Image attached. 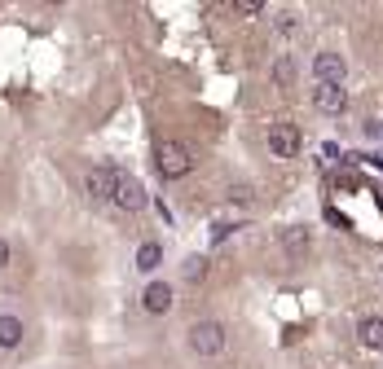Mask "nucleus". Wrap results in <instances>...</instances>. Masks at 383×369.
Masks as SVG:
<instances>
[{
	"label": "nucleus",
	"instance_id": "f257e3e1",
	"mask_svg": "<svg viewBox=\"0 0 383 369\" xmlns=\"http://www.w3.org/2000/svg\"><path fill=\"white\" fill-rule=\"evenodd\" d=\"M106 198H111L119 211H141V207H145L141 180H133L123 167H106Z\"/></svg>",
	"mask_w": 383,
	"mask_h": 369
},
{
	"label": "nucleus",
	"instance_id": "f03ea898",
	"mask_svg": "<svg viewBox=\"0 0 383 369\" xmlns=\"http://www.w3.org/2000/svg\"><path fill=\"white\" fill-rule=\"evenodd\" d=\"M155 158H159V172H163L168 180L185 176V172L194 167V158H190V145H185V141H172V137L155 145Z\"/></svg>",
	"mask_w": 383,
	"mask_h": 369
},
{
	"label": "nucleus",
	"instance_id": "7ed1b4c3",
	"mask_svg": "<svg viewBox=\"0 0 383 369\" xmlns=\"http://www.w3.org/2000/svg\"><path fill=\"white\" fill-rule=\"evenodd\" d=\"M269 154L273 158H295L304 150V137H300V128L295 123H269Z\"/></svg>",
	"mask_w": 383,
	"mask_h": 369
},
{
	"label": "nucleus",
	"instance_id": "20e7f679",
	"mask_svg": "<svg viewBox=\"0 0 383 369\" xmlns=\"http://www.w3.org/2000/svg\"><path fill=\"white\" fill-rule=\"evenodd\" d=\"M190 348H194L198 356H220V352H225V326H220V321H198V326L190 330Z\"/></svg>",
	"mask_w": 383,
	"mask_h": 369
},
{
	"label": "nucleus",
	"instance_id": "39448f33",
	"mask_svg": "<svg viewBox=\"0 0 383 369\" xmlns=\"http://www.w3.org/2000/svg\"><path fill=\"white\" fill-rule=\"evenodd\" d=\"M313 105H317L322 115H344L348 88H344V84H317V88H313Z\"/></svg>",
	"mask_w": 383,
	"mask_h": 369
},
{
	"label": "nucleus",
	"instance_id": "423d86ee",
	"mask_svg": "<svg viewBox=\"0 0 383 369\" xmlns=\"http://www.w3.org/2000/svg\"><path fill=\"white\" fill-rule=\"evenodd\" d=\"M313 75H317V84H344L348 66H344L339 53H317V58H313Z\"/></svg>",
	"mask_w": 383,
	"mask_h": 369
},
{
	"label": "nucleus",
	"instance_id": "0eeeda50",
	"mask_svg": "<svg viewBox=\"0 0 383 369\" xmlns=\"http://www.w3.org/2000/svg\"><path fill=\"white\" fill-rule=\"evenodd\" d=\"M141 303H145V312L163 316V312L172 308V286H163V281H150V286H145V295H141Z\"/></svg>",
	"mask_w": 383,
	"mask_h": 369
},
{
	"label": "nucleus",
	"instance_id": "6e6552de",
	"mask_svg": "<svg viewBox=\"0 0 383 369\" xmlns=\"http://www.w3.org/2000/svg\"><path fill=\"white\" fill-rule=\"evenodd\" d=\"M80 180H84V194H88V198H106V167L93 163V167L80 172Z\"/></svg>",
	"mask_w": 383,
	"mask_h": 369
},
{
	"label": "nucleus",
	"instance_id": "1a4fd4ad",
	"mask_svg": "<svg viewBox=\"0 0 383 369\" xmlns=\"http://www.w3.org/2000/svg\"><path fill=\"white\" fill-rule=\"evenodd\" d=\"M159 259H163V246H159V242H141V246H137V269H141V273H155Z\"/></svg>",
	"mask_w": 383,
	"mask_h": 369
},
{
	"label": "nucleus",
	"instance_id": "9d476101",
	"mask_svg": "<svg viewBox=\"0 0 383 369\" xmlns=\"http://www.w3.org/2000/svg\"><path fill=\"white\" fill-rule=\"evenodd\" d=\"M22 343V321L18 316H0V348H18Z\"/></svg>",
	"mask_w": 383,
	"mask_h": 369
},
{
	"label": "nucleus",
	"instance_id": "9b49d317",
	"mask_svg": "<svg viewBox=\"0 0 383 369\" xmlns=\"http://www.w3.org/2000/svg\"><path fill=\"white\" fill-rule=\"evenodd\" d=\"M362 343L366 348H383V316H366L362 321Z\"/></svg>",
	"mask_w": 383,
	"mask_h": 369
},
{
	"label": "nucleus",
	"instance_id": "f8f14e48",
	"mask_svg": "<svg viewBox=\"0 0 383 369\" xmlns=\"http://www.w3.org/2000/svg\"><path fill=\"white\" fill-rule=\"evenodd\" d=\"M291 79H295V62H291V53H282V58L273 62V84L277 88H291Z\"/></svg>",
	"mask_w": 383,
	"mask_h": 369
},
{
	"label": "nucleus",
	"instance_id": "ddd939ff",
	"mask_svg": "<svg viewBox=\"0 0 383 369\" xmlns=\"http://www.w3.org/2000/svg\"><path fill=\"white\" fill-rule=\"evenodd\" d=\"M282 246H287V251H304V246H309V229H304V224L282 229Z\"/></svg>",
	"mask_w": 383,
	"mask_h": 369
},
{
	"label": "nucleus",
	"instance_id": "4468645a",
	"mask_svg": "<svg viewBox=\"0 0 383 369\" xmlns=\"http://www.w3.org/2000/svg\"><path fill=\"white\" fill-rule=\"evenodd\" d=\"M185 277H190V281H203V277H208V259H203V255H190V259H185Z\"/></svg>",
	"mask_w": 383,
	"mask_h": 369
},
{
	"label": "nucleus",
	"instance_id": "2eb2a0df",
	"mask_svg": "<svg viewBox=\"0 0 383 369\" xmlns=\"http://www.w3.org/2000/svg\"><path fill=\"white\" fill-rule=\"evenodd\" d=\"M260 9H265L260 0H234V14H247V18H255Z\"/></svg>",
	"mask_w": 383,
	"mask_h": 369
},
{
	"label": "nucleus",
	"instance_id": "dca6fc26",
	"mask_svg": "<svg viewBox=\"0 0 383 369\" xmlns=\"http://www.w3.org/2000/svg\"><path fill=\"white\" fill-rule=\"evenodd\" d=\"M277 31L291 36V31H295V14H282V18H277Z\"/></svg>",
	"mask_w": 383,
	"mask_h": 369
},
{
	"label": "nucleus",
	"instance_id": "f3484780",
	"mask_svg": "<svg viewBox=\"0 0 383 369\" xmlns=\"http://www.w3.org/2000/svg\"><path fill=\"white\" fill-rule=\"evenodd\" d=\"M9 264V246H5V237H0V269Z\"/></svg>",
	"mask_w": 383,
	"mask_h": 369
}]
</instances>
